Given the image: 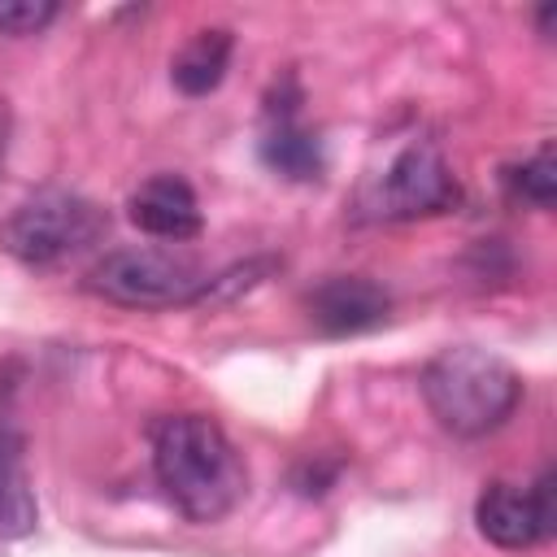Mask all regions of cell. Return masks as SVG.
I'll use <instances>...</instances> for the list:
<instances>
[{
  "label": "cell",
  "instance_id": "cell-2",
  "mask_svg": "<svg viewBox=\"0 0 557 557\" xmlns=\"http://www.w3.org/2000/svg\"><path fill=\"white\" fill-rule=\"evenodd\" d=\"M418 387H422L431 418L448 435H461V440H479V435L505 426V418L522 400L518 370L505 357L474 348V344L440 348L422 366Z\"/></svg>",
  "mask_w": 557,
  "mask_h": 557
},
{
  "label": "cell",
  "instance_id": "cell-11",
  "mask_svg": "<svg viewBox=\"0 0 557 557\" xmlns=\"http://www.w3.org/2000/svg\"><path fill=\"white\" fill-rule=\"evenodd\" d=\"M35 522V496L26 487V474L17 466V457L0 444V540H13L22 531H30Z\"/></svg>",
  "mask_w": 557,
  "mask_h": 557
},
{
  "label": "cell",
  "instance_id": "cell-8",
  "mask_svg": "<svg viewBox=\"0 0 557 557\" xmlns=\"http://www.w3.org/2000/svg\"><path fill=\"white\" fill-rule=\"evenodd\" d=\"M387 292L361 274H335L309 292V318L326 335H361L387 318Z\"/></svg>",
  "mask_w": 557,
  "mask_h": 557
},
{
  "label": "cell",
  "instance_id": "cell-1",
  "mask_svg": "<svg viewBox=\"0 0 557 557\" xmlns=\"http://www.w3.org/2000/svg\"><path fill=\"white\" fill-rule=\"evenodd\" d=\"M152 470L187 522H222L248 487L239 448L205 413H174L152 426Z\"/></svg>",
  "mask_w": 557,
  "mask_h": 557
},
{
  "label": "cell",
  "instance_id": "cell-5",
  "mask_svg": "<svg viewBox=\"0 0 557 557\" xmlns=\"http://www.w3.org/2000/svg\"><path fill=\"white\" fill-rule=\"evenodd\" d=\"M461 187L444 161V152L431 139L405 144L387 170L361 191V213L374 222H413L457 209Z\"/></svg>",
  "mask_w": 557,
  "mask_h": 557
},
{
  "label": "cell",
  "instance_id": "cell-7",
  "mask_svg": "<svg viewBox=\"0 0 557 557\" xmlns=\"http://www.w3.org/2000/svg\"><path fill=\"white\" fill-rule=\"evenodd\" d=\"M126 213L131 222L152 235V239H196L205 218H200V205H196V191L187 178L178 174H157L148 183H139L126 200Z\"/></svg>",
  "mask_w": 557,
  "mask_h": 557
},
{
  "label": "cell",
  "instance_id": "cell-3",
  "mask_svg": "<svg viewBox=\"0 0 557 557\" xmlns=\"http://www.w3.org/2000/svg\"><path fill=\"white\" fill-rule=\"evenodd\" d=\"M213 274L174 248H113L104 252L83 287L109 305L122 309H174V305H196L209 296Z\"/></svg>",
  "mask_w": 557,
  "mask_h": 557
},
{
  "label": "cell",
  "instance_id": "cell-13",
  "mask_svg": "<svg viewBox=\"0 0 557 557\" xmlns=\"http://www.w3.org/2000/svg\"><path fill=\"white\" fill-rule=\"evenodd\" d=\"M52 17H57L52 0H0V35L26 39V35H39Z\"/></svg>",
  "mask_w": 557,
  "mask_h": 557
},
{
  "label": "cell",
  "instance_id": "cell-4",
  "mask_svg": "<svg viewBox=\"0 0 557 557\" xmlns=\"http://www.w3.org/2000/svg\"><path fill=\"white\" fill-rule=\"evenodd\" d=\"M109 231V213L74 191H39L0 222V248L22 265H57L91 248Z\"/></svg>",
  "mask_w": 557,
  "mask_h": 557
},
{
  "label": "cell",
  "instance_id": "cell-9",
  "mask_svg": "<svg viewBox=\"0 0 557 557\" xmlns=\"http://www.w3.org/2000/svg\"><path fill=\"white\" fill-rule=\"evenodd\" d=\"M231 30L222 26H209V30H196L170 61V78L183 96H209L222 78H226V65H231Z\"/></svg>",
  "mask_w": 557,
  "mask_h": 557
},
{
  "label": "cell",
  "instance_id": "cell-6",
  "mask_svg": "<svg viewBox=\"0 0 557 557\" xmlns=\"http://www.w3.org/2000/svg\"><path fill=\"white\" fill-rule=\"evenodd\" d=\"M474 522H479L483 540H492L496 548H535V544L548 540L553 527H557L553 470H544L531 487L492 483V487L479 496V505H474Z\"/></svg>",
  "mask_w": 557,
  "mask_h": 557
},
{
  "label": "cell",
  "instance_id": "cell-10",
  "mask_svg": "<svg viewBox=\"0 0 557 557\" xmlns=\"http://www.w3.org/2000/svg\"><path fill=\"white\" fill-rule=\"evenodd\" d=\"M261 157L270 170L287 174V178H318L322 174V144L313 131H305L292 109L270 113V131L261 139Z\"/></svg>",
  "mask_w": 557,
  "mask_h": 557
},
{
  "label": "cell",
  "instance_id": "cell-12",
  "mask_svg": "<svg viewBox=\"0 0 557 557\" xmlns=\"http://www.w3.org/2000/svg\"><path fill=\"white\" fill-rule=\"evenodd\" d=\"M509 183H513V191H518L522 200H531L535 209H553V200H557V157H553V144H544L531 161H522V165L509 174Z\"/></svg>",
  "mask_w": 557,
  "mask_h": 557
}]
</instances>
